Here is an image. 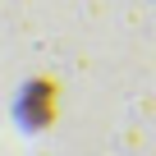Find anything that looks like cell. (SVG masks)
I'll return each instance as SVG.
<instances>
[{"instance_id": "obj_1", "label": "cell", "mask_w": 156, "mask_h": 156, "mask_svg": "<svg viewBox=\"0 0 156 156\" xmlns=\"http://www.w3.org/2000/svg\"><path fill=\"white\" fill-rule=\"evenodd\" d=\"M55 97H60V87H55V78H32L28 83V92H23V119L32 124V129H51V119H55Z\"/></svg>"}]
</instances>
